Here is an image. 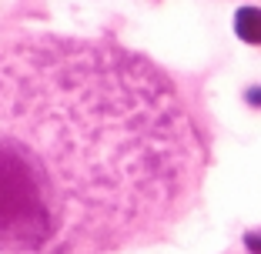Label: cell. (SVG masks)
I'll return each instance as SVG.
<instances>
[{
    "instance_id": "1",
    "label": "cell",
    "mask_w": 261,
    "mask_h": 254,
    "mask_svg": "<svg viewBox=\"0 0 261 254\" xmlns=\"http://www.w3.org/2000/svg\"><path fill=\"white\" fill-rule=\"evenodd\" d=\"M211 144L141 50L0 27V254H111L204 194Z\"/></svg>"
},
{
    "instance_id": "2",
    "label": "cell",
    "mask_w": 261,
    "mask_h": 254,
    "mask_svg": "<svg viewBox=\"0 0 261 254\" xmlns=\"http://www.w3.org/2000/svg\"><path fill=\"white\" fill-rule=\"evenodd\" d=\"M234 34L248 47H261V7H238L234 10Z\"/></svg>"
},
{
    "instance_id": "3",
    "label": "cell",
    "mask_w": 261,
    "mask_h": 254,
    "mask_svg": "<svg viewBox=\"0 0 261 254\" xmlns=\"http://www.w3.org/2000/svg\"><path fill=\"white\" fill-rule=\"evenodd\" d=\"M245 247L251 254H261V231H251V234H245Z\"/></svg>"
},
{
    "instance_id": "4",
    "label": "cell",
    "mask_w": 261,
    "mask_h": 254,
    "mask_svg": "<svg viewBox=\"0 0 261 254\" xmlns=\"http://www.w3.org/2000/svg\"><path fill=\"white\" fill-rule=\"evenodd\" d=\"M245 100H248V104H251V107H261V87H248Z\"/></svg>"
}]
</instances>
